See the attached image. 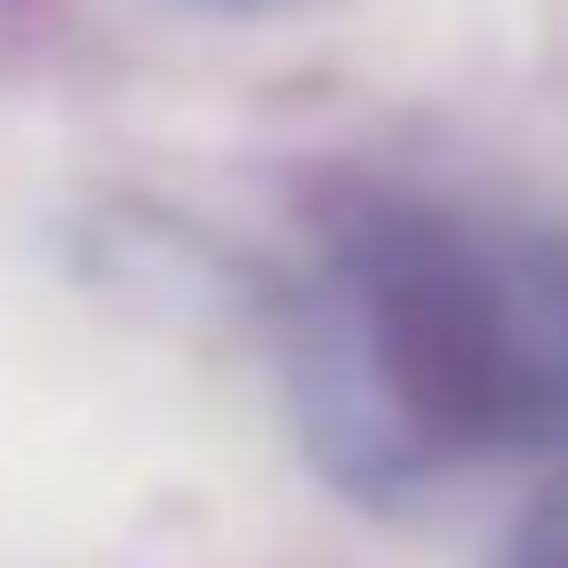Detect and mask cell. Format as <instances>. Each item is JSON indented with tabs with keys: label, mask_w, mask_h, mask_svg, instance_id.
<instances>
[{
	"label": "cell",
	"mask_w": 568,
	"mask_h": 568,
	"mask_svg": "<svg viewBox=\"0 0 568 568\" xmlns=\"http://www.w3.org/2000/svg\"><path fill=\"white\" fill-rule=\"evenodd\" d=\"M284 368L310 460L368 501L568 460V234L444 193L326 226Z\"/></svg>",
	"instance_id": "6da1fadb"
},
{
	"label": "cell",
	"mask_w": 568,
	"mask_h": 568,
	"mask_svg": "<svg viewBox=\"0 0 568 568\" xmlns=\"http://www.w3.org/2000/svg\"><path fill=\"white\" fill-rule=\"evenodd\" d=\"M494 568H568V468H551L535 485V501L518 510V527L501 535Z\"/></svg>",
	"instance_id": "7a4b0ae2"
}]
</instances>
